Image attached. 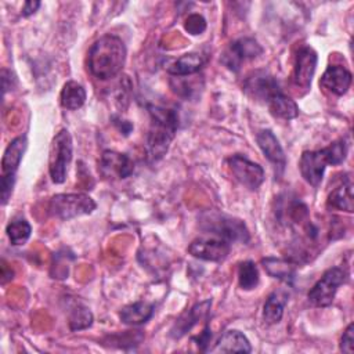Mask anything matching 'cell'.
I'll return each instance as SVG.
<instances>
[{"mask_svg":"<svg viewBox=\"0 0 354 354\" xmlns=\"http://www.w3.org/2000/svg\"><path fill=\"white\" fill-rule=\"evenodd\" d=\"M126 54V46L120 37L104 35L88 51V69L97 79H112L122 71Z\"/></svg>","mask_w":354,"mask_h":354,"instance_id":"6da1fadb","label":"cell"},{"mask_svg":"<svg viewBox=\"0 0 354 354\" xmlns=\"http://www.w3.org/2000/svg\"><path fill=\"white\" fill-rule=\"evenodd\" d=\"M151 127L147 137L148 156L153 160L160 159L169 149L177 130V115L173 109L159 105H148Z\"/></svg>","mask_w":354,"mask_h":354,"instance_id":"7a4b0ae2","label":"cell"},{"mask_svg":"<svg viewBox=\"0 0 354 354\" xmlns=\"http://www.w3.org/2000/svg\"><path fill=\"white\" fill-rule=\"evenodd\" d=\"M201 228L207 231L209 234H214L218 238H223L232 242H248L249 241V231L245 223L239 218L231 217L228 214L220 212H206L199 218Z\"/></svg>","mask_w":354,"mask_h":354,"instance_id":"3957f363","label":"cell"},{"mask_svg":"<svg viewBox=\"0 0 354 354\" xmlns=\"http://www.w3.org/2000/svg\"><path fill=\"white\" fill-rule=\"evenodd\" d=\"M71 159L72 137L66 129H62L54 136L48 151V171L53 183L62 184L65 181Z\"/></svg>","mask_w":354,"mask_h":354,"instance_id":"277c9868","label":"cell"},{"mask_svg":"<svg viewBox=\"0 0 354 354\" xmlns=\"http://www.w3.org/2000/svg\"><path fill=\"white\" fill-rule=\"evenodd\" d=\"M95 206V202L87 194H57L50 199L48 212L55 218L71 220L93 213Z\"/></svg>","mask_w":354,"mask_h":354,"instance_id":"5b68a950","label":"cell"},{"mask_svg":"<svg viewBox=\"0 0 354 354\" xmlns=\"http://www.w3.org/2000/svg\"><path fill=\"white\" fill-rule=\"evenodd\" d=\"M347 281V271L340 267H332L310 289L307 297L315 307H328L332 304L340 285Z\"/></svg>","mask_w":354,"mask_h":354,"instance_id":"8992f818","label":"cell"},{"mask_svg":"<svg viewBox=\"0 0 354 354\" xmlns=\"http://www.w3.org/2000/svg\"><path fill=\"white\" fill-rule=\"evenodd\" d=\"M227 163L234 178L248 189L254 191L263 184L264 170L259 163H254L239 153L228 158Z\"/></svg>","mask_w":354,"mask_h":354,"instance_id":"52a82bcc","label":"cell"},{"mask_svg":"<svg viewBox=\"0 0 354 354\" xmlns=\"http://www.w3.org/2000/svg\"><path fill=\"white\" fill-rule=\"evenodd\" d=\"M263 53V47L252 37H242L231 43L221 57V62L231 71H238L246 59H253Z\"/></svg>","mask_w":354,"mask_h":354,"instance_id":"ba28073f","label":"cell"},{"mask_svg":"<svg viewBox=\"0 0 354 354\" xmlns=\"http://www.w3.org/2000/svg\"><path fill=\"white\" fill-rule=\"evenodd\" d=\"M231 250V243L223 238H196L188 246V253L207 261H221Z\"/></svg>","mask_w":354,"mask_h":354,"instance_id":"9c48e42d","label":"cell"},{"mask_svg":"<svg viewBox=\"0 0 354 354\" xmlns=\"http://www.w3.org/2000/svg\"><path fill=\"white\" fill-rule=\"evenodd\" d=\"M326 165H328V159L322 148L318 151H304L300 156L299 169H300L301 177L310 185L317 187L322 181Z\"/></svg>","mask_w":354,"mask_h":354,"instance_id":"30bf717a","label":"cell"},{"mask_svg":"<svg viewBox=\"0 0 354 354\" xmlns=\"http://www.w3.org/2000/svg\"><path fill=\"white\" fill-rule=\"evenodd\" d=\"M256 141L264 156L274 165L275 174L281 176L286 166V156L275 134L268 129L260 130L256 136Z\"/></svg>","mask_w":354,"mask_h":354,"instance_id":"8fae6325","label":"cell"},{"mask_svg":"<svg viewBox=\"0 0 354 354\" xmlns=\"http://www.w3.org/2000/svg\"><path fill=\"white\" fill-rule=\"evenodd\" d=\"M100 170L105 177L126 178L133 173L134 163L126 153L104 151L100 160Z\"/></svg>","mask_w":354,"mask_h":354,"instance_id":"7c38bea8","label":"cell"},{"mask_svg":"<svg viewBox=\"0 0 354 354\" xmlns=\"http://www.w3.org/2000/svg\"><path fill=\"white\" fill-rule=\"evenodd\" d=\"M317 53L311 47H301L297 51L296 61H295V71L293 79L295 83L301 88H308L317 68Z\"/></svg>","mask_w":354,"mask_h":354,"instance_id":"4fadbf2b","label":"cell"},{"mask_svg":"<svg viewBox=\"0 0 354 354\" xmlns=\"http://www.w3.org/2000/svg\"><path fill=\"white\" fill-rule=\"evenodd\" d=\"M243 88L249 95L256 100H263L264 102H267L271 95L281 91L277 80L264 72H256L249 76L245 82Z\"/></svg>","mask_w":354,"mask_h":354,"instance_id":"5bb4252c","label":"cell"},{"mask_svg":"<svg viewBox=\"0 0 354 354\" xmlns=\"http://www.w3.org/2000/svg\"><path fill=\"white\" fill-rule=\"evenodd\" d=\"M351 84V72L344 66L330 65L322 73L319 79V86L326 88L335 95H343Z\"/></svg>","mask_w":354,"mask_h":354,"instance_id":"9a60e30c","label":"cell"},{"mask_svg":"<svg viewBox=\"0 0 354 354\" xmlns=\"http://www.w3.org/2000/svg\"><path fill=\"white\" fill-rule=\"evenodd\" d=\"M214 353H250L252 346L249 339L238 329L227 330L213 348Z\"/></svg>","mask_w":354,"mask_h":354,"instance_id":"2e32d148","label":"cell"},{"mask_svg":"<svg viewBox=\"0 0 354 354\" xmlns=\"http://www.w3.org/2000/svg\"><path fill=\"white\" fill-rule=\"evenodd\" d=\"M26 145H28V141H26V137L25 136H19V137H15L6 148L4 151V155H3V159H1V171L3 174H15L19 163H21V159H22V155L26 149Z\"/></svg>","mask_w":354,"mask_h":354,"instance_id":"e0dca14e","label":"cell"},{"mask_svg":"<svg viewBox=\"0 0 354 354\" xmlns=\"http://www.w3.org/2000/svg\"><path fill=\"white\" fill-rule=\"evenodd\" d=\"M206 58L201 53H188L177 58L167 66V72L173 76L195 75L205 65Z\"/></svg>","mask_w":354,"mask_h":354,"instance_id":"ac0fdd59","label":"cell"},{"mask_svg":"<svg viewBox=\"0 0 354 354\" xmlns=\"http://www.w3.org/2000/svg\"><path fill=\"white\" fill-rule=\"evenodd\" d=\"M153 310L155 307L151 303L136 301L124 306L119 313V318L126 325H141L153 315Z\"/></svg>","mask_w":354,"mask_h":354,"instance_id":"d6986e66","label":"cell"},{"mask_svg":"<svg viewBox=\"0 0 354 354\" xmlns=\"http://www.w3.org/2000/svg\"><path fill=\"white\" fill-rule=\"evenodd\" d=\"M267 105L270 112L279 119L290 120L299 115L297 104L292 98L285 95L282 91H278L274 95H271L267 101Z\"/></svg>","mask_w":354,"mask_h":354,"instance_id":"ffe728a7","label":"cell"},{"mask_svg":"<svg viewBox=\"0 0 354 354\" xmlns=\"http://www.w3.org/2000/svg\"><path fill=\"white\" fill-rule=\"evenodd\" d=\"M210 303H212L210 300H205V301H202V303L195 304L191 310H188L185 314H183V315L177 319V322L174 324V326H173V329H171V335H173L174 337H180V336H183L187 330H189V329L196 324V321L201 319V318L206 314V311H207Z\"/></svg>","mask_w":354,"mask_h":354,"instance_id":"44dd1931","label":"cell"},{"mask_svg":"<svg viewBox=\"0 0 354 354\" xmlns=\"http://www.w3.org/2000/svg\"><path fill=\"white\" fill-rule=\"evenodd\" d=\"M261 264L266 270V272L268 275H271L272 278L281 279V281H290L295 275L296 271V266L295 263H292L290 260L286 259H281V257H264L261 259Z\"/></svg>","mask_w":354,"mask_h":354,"instance_id":"7402d4cb","label":"cell"},{"mask_svg":"<svg viewBox=\"0 0 354 354\" xmlns=\"http://www.w3.org/2000/svg\"><path fill=\"white\" fill-rule=\"evenodd\" d=\"M59 100L64 108L69 111H76L80 106H83L86 101V90L80 83L75 80H69L64 84Z\"/></svg>","mask_w":354,"mask_h":354,"instance_id":"603a6c76","label":"cell"},{"mask_svg":"<svg viewBox=\"0 0 354 354\" xmlns=\"http://www.w3.org/2000/svg\"><path fill=\"white\" fill-rule=\"evenodd\" d=\"M328 206L353 213L354 210V201H353V184L351 181H346L337 188H335L328 198Z\"/></svg>","mask_w":354,"mask_h":354,"instance_id":"cb8c5ba5","label":"cell"},{"mask_svg":"<svg viewBox=\"0 0 354 354\" xmlns=\"http://www.w3.org/2000/svg\"><path fill=\"white\" fill-rule=\"evenodd\" d=\"M288 299L279 292L271 293L263 307V319L268 325L278 324L283 315V308L286 304Z\"/></svg>","mask_w":354,"mask_h":354,"instance_id":"d4e9b609","label":"cell"},{"mask_svg":"<svg viewBox=\"0 0 354 354\" xmlns=\"http://www.w3.org/2000/svg\"><path fill=\"white\" fill-rule=\"evenodd\" d=\"M6 232H7V236H8L10 242L12 245L18 246V245L26 243V241L30 236L32 227L25 218H15V220L8 223V225L6 228Z\"/></svg>","mask_w":354,"mask_h":354,"instance_id":"484cf974","label":"cell"},{"mask_svg":"<svg viewBox=\"0 0 354 354\" xmlns=\"http://www.w3.org/2000/svg\"><path fill=\"white\" fill-rule=\"evenodd\" d=\"M238 283L243 290H252L259 283V270L252 260H246L239 264Z\"/></svg>","mask_w":354,"mask_h":354,"instance_id":"4316f807","label":"cell"},{"mask_svg":"<svg viewBox=\"0 0 354 354\" xmlns=\"http://www.w3.org/2000/svg\"><path fill=\"white\" fill-rule=\"evenodd\" d=\"M93 324V314L84 306H75L69 313V328L71 330H82Z\"/></svg>","mask_w":354,"mask_h":354,"instance_id":"83f0119b","label":"cell"},{"mask_svg":"<svg viewBox=\"0 0 354 354\" xmlns=\"http://www.w3.org/2000/svg\"><path fill=\"white\" fill-rule=\"evenodd\" d=\"M324 151H325V155H326V159H328V165L337 166V165H342L346 160L348 147H347L346 140L339 138V140L330 142L326 148H324Z\"/></svg>","mask_w":354,"mask_h":354,"instance_id":"f1b7e54d","label":"cell"},{"mask_svg":"<svg viewBox=\"0 0 354 354\" xmlns=\"http://www.w3.org/2000/svg\"><path fill=\"white\" fill-rule=\"evenodd\" d=\"M184 28L188 33L191 35H201L205 32L206 29V21L202 15L199 14H191L188 15V18L185 19Z\"/></svg>","mask_w":354,"mask_h":354,"instance_id":"f546056e","label":"cell"},{"mask_svg":"<svg viewBox=\"0 0 354 354\" xmlns=\"http://www.w3.org/2000/svg\"><path fill=\"white\" fill-rule=\"evenodd\" d=\"M15 183V174L10 173V174H1V180H0V196H1V203L6 205L11 196L12 192V187Z\"/></svg>","mask_w":354,"mask_h":354,"instance_id":"4dcf8cb0","label":"cell"},{"mask_svg":"<svg viewBox=\"0 0 354 354\" xmlns=\"http://www.w3.org/2000/svg\"><path fill=\"white\" fill-rule=\"evenodd\" d=\"M340 351L347 354H351L354 351V324H348V326L343 332L340 340Z\"/></svg>","mask_w":354,"mask_h":354,"instance_id":"1f68e13d","label":"cell"},{"mask_svg":"<svg viewBox=\"0 0 354 354\" xmlns=\"http://www.w3.org/2000/svg\"><path fill=\"white\" fill-rule=\"evenodd\" d=\"M39 7H40V1H33V0L25 1L24 7H22V15H24V17H29V15H32L33 12H36Z\"/></svg>","mask_w":354,"mask_h":354,"instance_id":"d6a6232c","label":"cell"},{"mask_svg":"<svg viewBox=\"0 0 354 354\" xmlns=\"http://www.w3.org/2000/svg\"><path fill=\"white\" fill-rule=\"evenodd\" d=\"M212 339V333H210V330H209V328L206 326L205 328V330L199 335V336H196V337H192V340H195L196 343H198V346H201V344H206V343H209V340Z\"/></svg>","mask_w":354,"mask_h":354,"instance_id":"836d02e7","label":"cell"}]
</instances>
